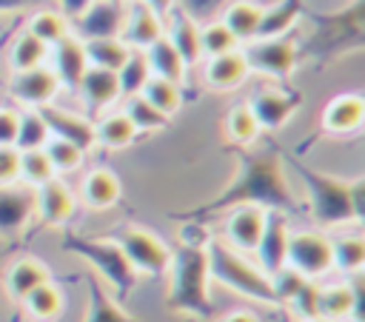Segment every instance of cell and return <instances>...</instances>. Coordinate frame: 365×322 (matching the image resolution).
<instances>
[{"label": "cell", "mask_w": 365, "mask_h": 322, "mask_svg": "<svg viewBox=\"0 0 365 322\" xmlns=\"http://www.w3.org/2000/svg\"><path fill=\"white\" fill-rule=\"evenodd\" d=\"M237 171L234 177L202 205L188 208L177 214V219L205 225L211 219H220L225 211L237 205H257L262 211H279V214H297L299 199L291 185V174L285 168V157L265 145V148H234Z\"/></svg>", "instance_id": "1"}, {"label": "cell", "mask_w": 365, "mask_h": 322, "mask_svg": "<svg viewBox=\"0 0 365 322\" xmlns=\"http://www.w3.org/2000/svg\"><path fill=\"white\" fill-rule=\"evenodd\" d=\"M288 174H297L305 197V208L319 231H339V228H359L365 219V180L356 177H336L331 171L314 168L297 157H285Z\"/></svg>", "instance_id": "2"}, {"label": "cell", "mask_w": 365, "mask_h": 322, "mask_svg": "<svg viewBox=\"0 0 365 322\" xmlns=\"http://www.w3.org/2000/svg\"><path fill=\"white\" fill-rule=\"evenodd\" d=\"M194 237H180V245L171 248V262H168V291H165V305L177 316H191L200 322L214 319V299H211V279H208V228L188 222Z\"/></svg>", "instance_id": "3"}, {"label": "cell", "mask_w": 365, "mask_h": 322, "mask_svg": "<svg viewBox=\"0 0 365 322\" xmlns=\"http://www.w3.org/2000/svg\"><path fill=\"white\" fill-rule=\"evenodd\" d=\"M308 31L299 40V60L314 68L334 66L351 54H359L365 46V3L351 0L331 11L305 14Z\"/></svg>", "instance_id": "4"}, {"label": "cell", "mask_w": 365, "mask_h": 322, "mask_svg": "<svg viewBox=\"0 0 365 322\" xmlns=\"http://www.w3.org/2000/svg\"><path fill=\"white\" fill-rule=\"evenodd\" d=\"M205 254H208V279L214 285L228 288L231 294H237V296H242L254 305L279 308L274 279L248 254H240V251L228 248L220 237H208Z\"/></svg>", "instance_id": "5"}, {"label": "cell", "mask_w": 365, "mask_h": 322, "mask_svg": "<svg viewBox=\"0 0 365 322\" xmlns=\"http://www.w3.org/2000/svg\"><path fill=\"white\" fill-rule=\"evenodd\" d=\"M60 248L66 254L83 259L94 271V279H100L114 299L125 302L131 296V291L137 288L140 276L134 274V268L123 256V251L114 242V237H88V234H77V231H66L63 228Z\"/></svg>", "instance_id": "6"}, {"label": "cell", "mask_w": 365, "mask_h": 322, "mask_svg": "<svg viewBox=\"0 0 365 322\" xmlns=\"http://www.w3.org/2000/svg\"><path fill=\"white\" fill-rule=\"evenodd\" d=\"M242 54L248 74H257L268 83H291L297 68L302 66L297 34L274 37V40H251L248 46H242Z\"/></svg>", "instance_id": "7"}, {"label": "cell", "mask_w": 365, "mask_h": 322, "mask_svg": "<svg viewBox=\"0 0 365 322\" xmlns=\"http://www.w3.org/2000/svg\"><path fill=\"white\" fill-rule=\"evenodd\" d=\"M114 242L120 245L137 276H165L171 262V245L160 234L143 225H125L114 234Z\"/></svg>", "instance_id": "8"}, {"label": "cell", "mask_w": 365, "mask_h": 322, "mask_svg": "<svg viewBox=\"0 0 365 322\" xmlns=\"http://www.w3.org/2000/svg\"><path fill=\"white\" fill-rule=\"evenodd\" d=\"M291 83H265V85H257L251 94H248V108L259 125L262 134H274V131H282L294 117L297 111L302 108V91L297 88H288Z\"/></svg>", "instance_id": "9"}, {"label": "cell", "mask_w": 365, "mask_h": 322, "mask_svg": "<svg viewBox=\"0 0 365 322\" xmlns=\"http://www.w3.org/2000/svg\"><path fill=\"white\" fill-rule=\"evenodd\" d=\"M285 268L305 276V279H325L334 274L331 268V237L319 228H294L288 237V254Z\"/></svg>", "instance_id": "10"}, {"label": "cell", "mask_w": 365, "mask_h": 322, "mask_svg": "<svg viewBox=\"0 0 365 322\" xmlns=\"http://www.w3.org/2000/svg\"><path fill=\"white\" fill-rule=\"evenodd\" d=\"M46 125H48V134L80 148L86 157L91 151H97V137H94V117L83 114L80 108H66L60 103H51V105H43L40 108Z\"/></svg>", "instance_id": "11"}, {"label": "cell", "mask_w": 365, "mask_h": 322, "mask_svg": "<svg viewBox=\"0 0 365 322\" xmlns=\"http://www.w3.org/2000/svg\"><path fill=\"white\" fill-rule=\"evenodd\" d=\"M6 94H9L14 108H43V105L57 103V97L63 94V85L51 74L48 66H40V68H31V71L11 74L9 85H6Z\"/></svg>", "instance_id": "12"}, {"label": "cell", "mask_w": 365, "mask_h": 322, "mask_svg": "<svg viewBox=\"0 0 365 322\" xmlns=\"http://www.w3.org/2000/svg\"><path fill=\"white\" fill-rule=\"evenodd\" d=\"M365 123V97L359 91H339L334 94L319 114V131L336 140L356 137Z\"/></svg>", "instance_id": "13"}, {"label": "cell", "mask_w": 365, "mask_h": 322, "mask_svg": "<svg viewBox=\"0 0 365 322\" xmlns=\"http://www.w3.org/2000/svg\"><path fill=\"white\" fill-rule=\"evenodd\" d=\"M31 197H34V219L46 228H60L63 231L68 225V219L74 217V211H77V194H74V188L68 185L66 177L48 180L46 185L34 188Z\"/></svg>", "instance_id": "14"}, {"label": "cell", "mask_w": 365, "mask_h": 322, "mask_svg": "<svg viewBox=\"0 0 365 322\" xmlns=\"http://www.w3.org/2000/svg\"><path fill=\"white\" fill-rule=\"evenodd\" d=\"M265 214L262 208L257 205H237L231 211H225L220 217V239L240 251V254H254L259 237H262V228H265Z\"/></svg>", "instance_id": "15"}, {"label": "cell", "mask_w": 365, "mask_h": 322, "mask_svg": "<svg viewBox=\"0 0 365 322\" xmlns=\"http://www.w3.org/2000/svg\"><path fill=\"white\" fill-rule=\"evenodd\" d=\"M294 225H291V217L288 214H279V211H268L265 214V228H262V237L251 254V259L268 274H279L285 268V254H288V237H291Z\"/></svg>", "instance_id": "16"}, {"label": "cell", "mask_w": 365, "mask_h": 322, "mask_svg": "<svg viewBox=\"0 0 365 322\" xmlns=\"http://www.w3.org/2000/svg\"><path fill=\"white\" fill-rule=\"evenodd\" d=\"M125 3L123 0H91L77 17L68 20L71 34L80 40H100V37H117L123 26Z\"/></svg>", "instance_id": "17"}, {"label": "cell", "mask_w": 365, "mask_h": 322, "mask_svg": "<svg viewBox=\"0 0 365 322\" xmlns=\"http://www.w3.org/2000/svg\"><path fill=\"white\" fill-rule=\"evenodd\" d=\"M317 316L331 322H356L359 319V291L354 279L317 282Z\"/></svg>", "instance_id": "18"}, {"label": "cell", "mask_w": 365, "mask_h": 322, "mask_svg": "<svg viewBox=\"0 0 365 322\" xmlns=\"http://www.w3.org/2000/svg\"><path fill=\"white\" fill-rule=\"evenodd\" d=\"M74 194H77V205H83L86 211H108L120 202L123 182L117 171L106 165H94L80 177V185L74 188Z\"/></svg>", "instance_id": "19"}, {"label": "cell", "mask_w": 365, "mask_h": 322, "mask_svg": "<svg viewBox=\"0 0 365 322\" xmlns=\"http://www.w3.org/2000/svg\"><path fill=\"white\" fill-rule=\"evenodd\" d=\"M71 94L77 97L80 111L88 117H97V114L120 105V88H117L114 71H103V68H91V66L80 77V83Z\"/></svg>", "instance_id": "20"}, {"label": "cell", "mask_w": 365, "mask_h": 322, "mask_svg": "<svg viewBox=\"0 0 365 322\" xmlns=\"http://www.w3.org/2000/svg\"><path fill=\"white\" fill-rule=\"evenodd\" d=\"M51 74L60 80L63 91H74L80 77L88 71V57H86V46L77 34H66L63 40H57L51 48H48V63Z\"/></svg>", "instance_id": "21"}, {"label": "cell", "mask_w": 365, "mask_h": 322, "mask_svg": "<svg viewBox=\"0 0 365 322\" xmlns=\"http://www.w3.org/2000/svg\"><path fill=\"white\" fill-rule=\"evenodd\" d=\"M274 279V291H277V302L279 308H288L299 322L317 316L314 311V302H317V282L314 279H305L288 268H282L279 274L271 276Z\"/></svg>", "instance_id": "22"}, {"label": "cell", "mask_w": 365, "mask_h": 322, "mask_svg": "<svg viewBox=\"0 0 365 322\" xmlns=\"http://www.w3.org/2000/svg\"><path fill=\"white\" fill-rule=\"evenodd\" d=\"M163 26L165 20H160L148 6L137 3H125V14H123V26H120V40L131 48V51H145L151 43H157L163 37Z\"/></svg>", "instance_id": "23"}, {"label": "cell", "mask_w": 365, "mask_h": 322, "mask_svg": "<svg viewBox=\"0 0 365 322\" xmlns=\"http://www.w3.org/2000/svg\"><path fill=\"white\" fill-rule=\"evenodd\" d=\"M200 74H202V85L211 91H237L251 74L245 66V54L242 48L220 54V57H208L200 63Z\"/></svg>", "instance_id": "24"}, {"label": "cell", "mask_w": 365, "mask_h": 322, "mask_svg": "<svg viewBox=\"0 0 365 322\" xmlns=\"http://www.w3.org/2000/svg\"><path fill=\"white\" fill-rule=\"evenodd\" d=\"M34 219V197L26 185L0 188V237H17Z\"/></svg>", "instance_id": "25"}, {"label": "cell", "mask_w": 365, "mask_h": 322, "mask_svg": "<svg viewBox=\"0 0 365 322\" xmlns=\"http://www.w3.org/2000/svg\"><path fill=\"white\" fill-rule=\"evenodd\" d=\"M331 268L342 279H356L365 268V239L359 228H339L331 231Z\"/></svg>", "instance_id": "26"}, {"label": "cell", "mask_w": 365, "mask_h": 322, "mask_svg": "<svg viewBox=\"0 0 365 322\" xmlns=\"http://www.w3.org/2000/svg\"><path fill=\"white\" fill-rule=\"evenodd\" d=\"M163 37L174 46V51L182 57V63L191 68H200L202 63V51H200V23H194L188 14L182 11H171L165 17V26H163Z\"/></svg>", "instance_id": "27"}, {"label": "cell", "mask_w": 365, "mask_h": 322, "mask_svg": "<svg viewBox=\"0 0 365 322\" xmlns=\"http://www.w3.org/2000/svg\"><path fill=\"white\" fill-rule=\"evenodd\" d=\"M308 9L305 0H274L271 6H262L259 34L257 40H274V37H291L299 23L305 20Z\"/></svg>", "instance_id": "28"}, {"label": "cell", "mask_w": 365, "mask_h": 322, "mask_svg": "<svg viewBox=\"0 0 365 322\" xmlns=\"http://www.w3.org/2000/svg\"><path fill=\"white\" fill-rule=\"evenodd\" d=\"M51 279V271L43 259L37 256H17L9 268H6V276H3V288L9 294V299L14 302H23L37 285L48 282Z\"/></svg>", "instance_id": "29"}, {"label": "cell", "mask_w": 365, "mask_h": 322, "mask_svg": "<svg viewBox=\"0 0 365 322\" xmlns=\"http://www.w3.org/2000/svg\"><path fill=\"white\" fill-rule=\"evenodd\" d=\"M48 63V46L40 43L37 37H31L20 23L11 28L9 34V46H6V66L11 74L20 71H31Z\"/></svg>", "instance_id": "30"}, {"label": "cell", "mask_w": 365, "mask_h": 322, "mask_svg": "<svg viewBox=\"0 0 365 322\" xmlns=\"http://www.w3.org/2000/svg\"><path fill=\"white\" fill-rule=\"evenodd\" d=\"M94 137H97V148L103 151H125L137 142V131L120 105L94 117Z\"/></svg>", "instance_id": "31"}, {"label": "cell", "mask_w": 365, "mask_h": 322, "mask_svg": "<svg viewBox=\"0 0 365 322\" xmlns=\"http://www.w3.org/2000/svg\"><path fill=\"white\" fill-rule=\"evenodd\" d=\"M222 26L237 37L240 46H248L259 34V20H262V6L257 0H231L222 14L217 17Z\"/></svg>", "instance_id": "32"}, {"label": "cell", "mask_w": 365, "mask_h": 322, "mask_svg": "<svg viewBox=\"0 0 365 322\" xmlns=\"http://www.w3.org/2000/svg\"><path fill=\"white\" fill-rule=\"evenodd\" d=\"M143 54H145V60H148L151 77H160V80H168V83H177V85L185 88L191 71H188V66L182 63V57L174 51V46H171L165 37H160L157 43H151Z\"/></svg>", "instance_id": "33"}, {"label": "cell", "mask_w": 365, "mask_h": 322, "mask_svg": "<svg viewBox=\"0 0 365 322\" xmlns=\"http://www.w3.org/2000/svg\"><path fill=\"white\" fill-rule=\"evenodd\" d=\"M83 322H140V319L131 316L125 311V305L120 299H114L100 279L91 276L88 279V302H86Z\"/></svg>", "instance_id": "34"}, {"label": "cell", "mask_w": 365, "mask_h": 322, "mask_svg": "<svg viewBox=\"0 0 365 322\" xmlns=\"http://www.w3.org/2000/svg\"><path fill=\"white\" fill-rule=\"evenodd\" d=\"M20 26H23L31 37H37L40 43H46L48 48L71 31V28H68V20H66L54 6H37V9L26 11V17H20Z\"/></svg>", "instance_id": "35"}, {"label": "cell", "mask_w": 365, "mask_h": 322, "mask_svg": "<svg viewBox=\"0 0 365 322\" xmlns=\"http://www.w3.org/2000/svg\"><path fill=\"white\" fill-rule=\"evenodd\" d=\"M222 131H225V137H228V142L234 148H254L259 142V137H262V131H259V125H257V120H254V114H251L245 100L234 103L222 114Z\"/></svg>", "instance_id": "36"}, {"label": "cell", "mask_w": 365, "mask_h": 322, "mask_svg": "<svg viewBox=\"0 0 365 322\" xmlns=\"http://www.w3.org/2000/svg\"><path fill=\"white\" fill-rule=\"evenodd\" d=\"M120 108H123V114L128 117V123L134 125V131H137V137L140 134H160V131H165L168 125H171V117H165L163 111H157L145 97H125V100H120Z\"/></svg>", "instance_id": "37"}, {"label": "cell", "mask_w": 365, "mask_h": 322, "mask_svg": "<svg viewBox=\"0 0 365 322\" xmlns=\"http://www.w3.org/2000/svg\"><path fill=\"white\" fill-rule=\"evenodd\" d=\"M20 305L26 308V313H29L34 322H54V319L63 313L66 299H63V291L48 279V282H43V285H37Z\"/></svg>", "instance_id": "38"}, {"label": "cell", "mask_w": 365, "mask_h": 322, "mask_svg": "<svg viewBox=\"0 0 365 322\" xmlns=\"http://www.w3.org/2000/svg\"><path fill=\"white\" fill-rule=\"evenodd\" d=\"M86 46V57L91 68H103V71H117L128 57L131 48L120 40V37H100V40H83Z\"/></svg>", "instance_id": "39"}, {"label": "cell", "mask_w": 365, "mask_h": 322, "mask_svg": "<svg viewBox=\"0 0 365 322\" xmlns=\"http://www.w3.org/2000/svg\"><path fill=\"white\" fill-rule=\"evenodd\" d=\"M20 117H17V140H14V148L17 151H34V148H43L51 134H48V125L40 114V108H17Z\"/></svg>", "instance_id": "40"}, {"label": "cell", "mask_w": 365, "mask_h": 322, "mask_svg": "<svg viewBox=\"0 0 365 322\" xmlns=\"http://www.w3.org/2000/svg\"><path fill=\"white\" fill-rule=\"evenodd\" d=\"M114 77H117L120 100H125V97H137V94L145 88V83L151 80V68H148L145 54H143V51H131V57L114 71Z\"/></svg>", "instance_id": "41"}, {"label": "cell", "mask_w": 365, "mask_h": 322, "mask_svg": "<svg viewBox=\"0 0 365 322\" xmlns=\"http://www.w3.org/2000/svg\"><path fill=\"white\" fill-rule=\"evenodd\" d=\"M140 97H145L157 111H163L165 117H174L182 103H185V88L177 85V83H168V80H160V77H151L145 83V88L140 91Z\"/></svg>", "instance_id": "42"}, {"label": "cell", "mask_w": 365, "mask_h": 322, "mask_svg": "<svg viewBox=\"0 0 365 322\" xmlns=\"http://www.w3.org/2000/svg\"><path fill=\"white\" fill-rule=\"evenodd\" d=\"M237 48H242V46L222 26V20H211V23H202L200 26V51H202V60L220 57V54H228V51H237Z\"/></svg>", "instance_id": "43"}, {"label": "cell", "mask_w": 365, "mask_h": 322, "mask_svg": "<svg viewBox=\"0 0 365 322\" xmlns=\"http://www.w3.org/2000/svg\"><path fill=\"white\" fill-rule=\"evenodd\" d=\"M57 174H54V168H51V162H48V157H46L43 148L20 151V185H26V188L34 191V188L46 185Z\"/></svg>", "instance_id": "44"}, {"label": "cell", "mask_w": 365, "mask_h": 322, "mask_svg": "<svg viewBox=\"0 0 365 322\" xmlns=\"http://www.w3.org/2000/svg\"><path fill=\"white\" fill-rule=\"evenodd\" d=\"M43 151H46V157H48V162H51V168H54L57 177L77 174L83 168V162H86V154L80 148H74V145H68V142H63L57 137H51L43 145Z\"/></svg>", "instance_id": "45"}, {"label": "cell", "mask_w": 365, "mask_h": 322, "mask_svg": "<svg viewBox=\"0 0 365 322\" xmlns=\"http://www.w3.org/2000/svg\"><path fill=\"white\" fill-rule=\"evenodd\" d=\"M231 0H177V11L188 14L194 23H211L222 14V9L228 6Z\"/></svg>", "instance_id": "46"}, {"label": "cell", "mask_w": 365, "mask_h": 322, "mask_svg": "<svg viewBox=\"0 0 365 322\" xmlns=\"http://www.w3.org/2000/svg\"><path fill=\"white\" fill-rule=\"evenodd\" d=\"M20 182V151L14 145H0V188Z\"/></svg>", "instance_id": "47"}, {"label": "cell", "mask_w": 365, "mask_h": 322, "mask_svg": "<svg viewBox=\"0 0 365 322\" xmlns=\"http://www.w3.org/2000/svg\"><path fill=\"white\" fill-rule=\"evenodd\" d=\"M17 117H20V111L11 103L0 105V145H14V140H17Z\"/></svg>", "instance_id": "48"}, {"label": "cell", "mask_w": 365, "mask_h": 322, "mask_svg": "<svg viewBox=\"0 0 365 322\" xmlns=\"http://www.w3.org/2000/svg\"><path fill=\"white\" fill-rule=\"evenodd\" d=\"M37 6H43V0H0V17H23Z\"/></svg>", "instance_id": "49"}, {"label": "cell", "mask_w": 365, "mask_h": 322, "mask_svg": "<svg viewBox=\"0 0 365 322\" xmlns=\"http://www.w3.org/2000/svg\"><path fill=\"white\" fill-rule=\"evenodd\" d=\"M88 3H91V0H54V9H57L66 20H71V17H77Z\"/></svg>", "instance_id": "50"}, {"label": "cell", "mask_w": 365, "mask_h": 322, "mask_svg": "<svg viewBox=\"0 0 365 322\" xmlns=\"http://www.w3.org/2000/svg\"><path fill=\"white\" fill-rule=\"evenodd\" d=\"M211 322H259V316L254 311H248V308H240V311H228V313H222V316H217Z\"/></svg>", "instance_id": "51"}, {"label": "cell", "mask_w": 365, "mask_h": 322, "mask_svg": "<svg viewBox=\"0 0 365 322\" xmlns=\"http://www.w3.org/2000/svg\"><path fill=\"white\" fill-rule=\"evenodd\" d=\"M140 3H143V6H148L160 20H165V17L177 9V0H140Z\"/></svg>", "instance_id": "52"}, {"label": "cell", "mask_w": 365, "mask_h": 322, "mask_svg": "<svg viewBox=\"0 0 365 322\" xmlns=\"http://www.w3.org/2000/svg\"><path fill=\"white\" fill-rule=\"evenodd\" d=\"M305 322H331V319H322V316H311V319H305Z\"/></svg>", "instance_id": "53"}, {"label": "cell", "mask_w": 365, "mask_h": 322, "mask_svg": "<svg viewBox=\"0 0 365 322\" xmlns=\"http://www.w3.org/2000/svg\"><path fill=\"white\" fill-rule=\"evenodd\" d=\"M123 3H137V0H123Z\"/></svg>", "instance_id": "54"}, {"label": "cell", "mask_w": 365, "mask_h": 322, "mask_svg": "<svg viewBox=\"0 0 365 322\" xmlns=\"http://www.w3.org/2000/svg\"><path fill=\"white\" fill-rule=\"evenodd\" d=\"M0 51H3V40H0Z\"/></svg>", "instance_id": "55"}]
</instances>
